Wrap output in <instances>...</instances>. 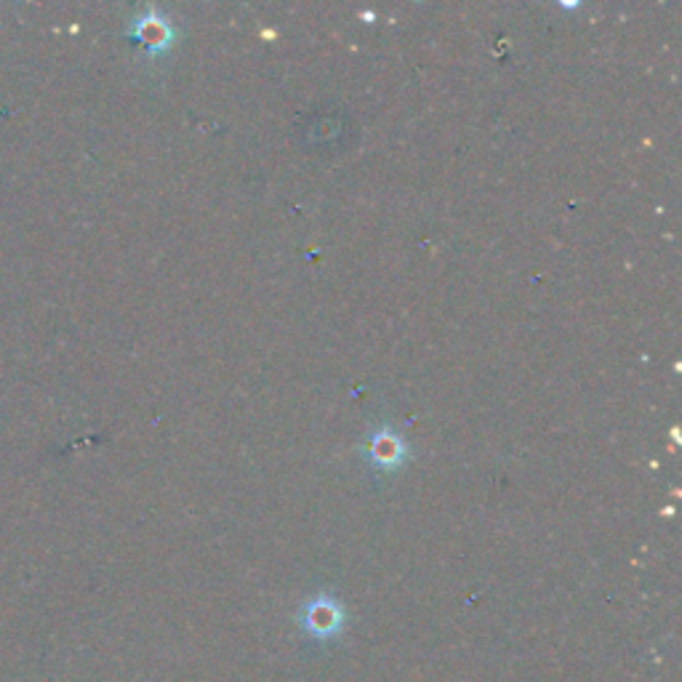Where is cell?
<instances>
[{"label":"cell","mask_w":682,"mask_h":682,"mask_svg":"<svg viewBox=\"0 0 682 682\" xmlns=\"http://www.w3.org/2000/svg\"><path fill=\"white\" fill-rule=\"evenodd\" d=\"M365 456L382 473H398L402 464L408 462V445L395 427L379 424L371 430L368 440H365Z\"/></svg>","instance_id":"6da1fadb"},{"label":"cell","mask_w":682,"mask_h":682,"mask_svg":"<svg viewBox=\"0 0 682 682\" xmlns=\"http://www.w3.org/2000/svg\"><path fill=\"white\" fill-rule=\"evenodd\" d=\"M132 33L145 43V48L150 54L169 52V48L173 46V38H177V33H173L169 20H163V16H160L155 9H147L139 20H134Z\"/></svg>","instance_id":"7a4b0ae2"}]
</instances>
